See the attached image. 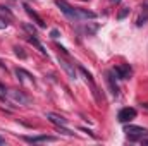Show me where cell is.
I'll list each match as a JSON object with an SVG mask.
<instances>
[{
    "mask_svg": "<svg viewBox=\"0 0 148 146\" xmlns=\"http://www.w3.org/2000/svg\"><path fill=\"white\" fill-rule=\"evenodd\" d=\"M55 5H57V7L62 10V14H64L67 19H71L73 23L83 21V19H97V14H95V12L73 7V5H69L66 0H55Z\"/></svg>",
    "mask_w": 148,
    "mask_h": 146,
    "instance_id": "cell-1",
    "label": "cell"
},
{
    "mask_svg": "<svg viewBox=\"0 0 148 146\" xmlns=\"http://www.w3.org/2000/svg\"><path fill=\"white\" fill-rule=\"evenodd\" d=\"M124 132L129 138V141H143L148 136V129L138 127V126H126L124 127Z\"/></svg>",
    "mask_w": 148,
    "mask_h": 146,
    "instance_id": "cell-2",
    "label": "cell"
},
{
    "mask_svg": "<svg viewBox=\"0 0 148 146\" xmlns=\"http://www.w3.org/2000/svg\"><path fill=\"white\" fill-rule=\"evenodd\" d=\"M136 115H138L136 108H133V107H124V108L119 110V113H117V120L122 122V124H127V122H131L133 119H136Z\"/></svg>",
    "mask_w": 148,
    "mask_h": 146,
    "instance_id": "cell-3",
    "label": "cell"
},
{
    "mask_svg": "<svg viewBox=\"0 0 148 146\" xmlns=\"http://www.w3.org/2000/svg\"><path fill=\"white\" fill-rule=\"evenodd\" d=\"M5 95L14 102V103H19V105H26L29 102V98L23 93V91H16V89H5Z\"/></svg>",
    "mask_w": 148,
    "mask_h": 146,
    "instance_id": "cell-4",
    "label": "cell"
},
{
    "mask_svg": "<svg viewBox=\"0 0 148 146\" xmlns=\"http://www.w3.org/2000/svg\"><path fill=\"white\" fill-rule=\"evenodd\" d=\"M114 74L119 79H129L131 74H133V69L129 67V64H121V65H115L114 67Z\"/></svg>",
    "mask_w": 148,
    "mask_h": 146,
    "instance_id": "cell-5",
    "label": "cell"
},
{
    "mask_svg": "<svg viewBox=\"0 0 148 146\" xmlns=\"http://www.w3.org/2000/svg\"><path fill=\"white\" fill-rule=\"evenodd\" d=\"M45 117L52 122V124H55L57 127H64V126H67V120L62 117V115H57V113H52V112H47L45 113Z\"/></svg>",
    "mask_w": 148,
    "mask_h": 146,
    "instance_id": "cell-6",
    "label": "cell"
},
{
    "mask_svg": "<svg viewBox=\"0 0 148 146\" xmlns=\"http://www.w3.org/2000/svg\"><path fill=\"white\" fill-rule=\"evenodd\" d=\"M105 76H107V84H109V88H110L112 95H114V96H117V95H119V86H117V83H115L114 71H109Z\"/></svg>",
    "mask_w": 148,
    "mask_h": 146,
    "instance_id": "cell-7",
    "label": "cell"
},
{
    "mask_svg": "<svg viewBox=\"0 0 148 146\" xmlns=\"http://www.w3.org/2000/svg\"><path fill=\"white\" fill-rule=\"evenodd\" d=\"M24 141H28V143H47V141H55V138L53 136H24L23 138Z\"/></svg>",
    "mask_w": 148,
    "mask_h": 146,
    "instance_id": "cell-8",
    "label": "cell"
},
{
    "mask_svg": "<svg viewBox=\"0 0 148 146\" xmlns=\"http://www.w3.org/2000/svg\"><path fill=\"white\" fill-rule=\"evenodd\" d=\"M24 9H26L28 16H29L31 19H35V23H36V24L40 26V28H45V23H43V19H41V17L38 16V14L35 12V10H33V9H31V7H29V5H24Z\"/></svg>",
    "mask_w": 148,
    "mask_h": 146,
    "instance_id": "cell-9",
    "label": "cell"
},
{
    "mask_svg": "<svg viewBox=\"0 0 148 146\" xmlns=\"http://www.w3.org/2000/svg\"><path fill=\"white\" fill-rule=\"evenodd\" d=\"M59 62H60V65L64 67V71L69 74V77H71V79H76V71H74V65H71L67 60H64V59H60V57H59Z\"/></svg>",
    "mask_w": 148,
    "mask_h": 146,
    "instance_id": "cell-10",
    "label": "cell"
},
{
    "mask_svg": "<svg viewBox=\"0 0 148 146\" xmlns=\"http://www.w3.org/2000/svg\"><path fill=\"white\" fill-rule=\"evenodd\" d=\"M141 9H143L145 12H141V14H140V17L136 19V26H143V24L148 21V0H147V3H145Z\"/></svg>",
    "mask_w": 148,
    "mask_h": 146,
    "instance_id": "cell-11",
    "label": "cell"
},
{
    "mask_svg": "<svg viewBox=\"0 0 148 146\" xmlns=\"http://www.w3.org/2000/svg\"><path fill=\"white\" fill-rule=\"evenodd\" d=\"M0 17L9 24V21H12V17H14V16H12V12H10L7 7H2V5H0Z\"/></svg>",
    "mask_w": 148,
    "mask_h": 146,
    "instance_id": "cell-12",
    "label": "cell"
},
{
    "mask_svg": "<svg viewBox=\"0 0 148 146\" xmlns=\"http://www.w3.org/2000/svg\"><path fill=\"white\" fill-rule=\"evenodd\" d=\"M28 41H29L31 45H35V46H36V48L40 50V52H41V53H45V48H43V45L38 41V36H33V35H29V36H28Z\"/></svg>",
    "mask_w": 148,
    "mask_h": 146,
    "instance_id": "cell-13",
    "label": "cell"
},
{
    "mask_svg": "<svg viewBox=\"0 0 148 146\" xmlns=\"http://www.w3.org/2000/svg\"><path fill=\"white\" fill-rule=\"evenodd\" d=\"M129 12H131V9H129V7H122V9H121V12L117 14V19H119V21H122Z\"/></svg>",
    "mask_w": 148,
    "mask_h": 146,
    "instance_id": "cell-14",
    "label": "cell"
},
{
    "mask_svg": "<svg viewBox=\"0 0 148 146\" xmlns=\"http://www.w3.org/2000/svg\"><path fill=\"white\" fill-rule=\"evenodd\" d=\"M24 29H26V31H29V35H33V36H38V35H36V29H35L33 26H29V24H24Z\"/></svg>",
    "mask_w": 148,
    "mask_h": 146,
    "instance_id": "cell-15",
    "label": "cell"
},
{
    "mask_svg": "<svg viewBox=\"0 0 148 146\" xmlns=\"http://www.w3.org/2000/svg\"><path fill=\"white\" fill-rule=\"evenodd\" d=\"M14 50H16V53H17V55H19V57H21V59H26V53H24V52H23V48H19V46H16V48H14Z\"/></svg>",
    "mask_w": 148,
    "mask_h": 146,
    "instance_id": "cell-16",
    "label": "cell"
},
{
    "mask_svg": "<svg viewBox=\"0 0 148 146\" xmlns=\"http://www.w3.org/2000/svg\"><path fill=\"white\" fill-rule=\"evenodd\" d=\"M50 36L53 38V40H55V38H59V31H57V29H52V33H50Z\"/></svg>",
    "mask_w": 148,
    "mask_h": 146,
    "instance_id": "cell-17",
    "label": "cell"
},
{
    "mask_svg": "<svg viewBox=\"0 0 148 146\" xmlns=\"http://www.w3.org/2000/svg\"><path fill=\"white\" fill-rule=\"evenodd\" d=\"M3 28H7V23H5L2 17H0V29H3Z\"/></svg>",
    "mask_w": 148,
    "mask_h": 146,
    "instance_id": "cell-18",
    "label": "cell"
},
{
    "mask_svg": "<svg viewBox=\"0 0 148 146\" xmlns=\"http://www.w3.org/2000/svg\"><path fill=\"white\" fill-rule=\"evenodd\" d=\"M0 145H5V139L3 138H0Z\"/></svg>",
    "mask_w": 148,
    "mask_h": 146,
    "instance_id": "cell-19",
    "label": "cell"
},
{
    "mask_svg": "<svg viewBox=\"0 0 148 146\" xmlns=\"http://www.w3.org/2000/svg\"><path fill=\"white\" fill-rule=\"evenodd\" d=\"M143 143H145V145H148V139H143Z\"/></svg>",
    "mask_w": 148,
    "mask_h": 146,
    "instance_id": "cell-20",
    "label": "cell"
},
{
    "mask_svg": "<svg viewBox=\"0 0 148 146\" xmlns=\"http://www.w3.org/2000/svg\"><path fill=\"white\" fill-rule=\"evenodd\" d=\"M112 2H115V3H119V2H121V0H112Z\"/></svg>",
    "mask_w": 148,
    "mask_h": 146,
    "instance_id": "cell-21",
    "label": "cell"
}]
</instances>
